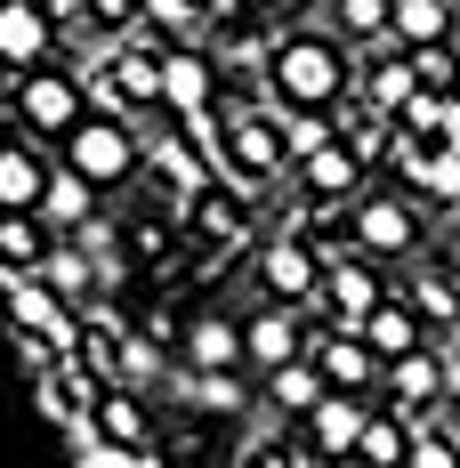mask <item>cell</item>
<instances>
[{
    "label": "cell",
    "mask_w": 460,
    "mask_h": 468,
    "mask_svg": "<svg viewBox=\"0 0 460 468\" xmlns=\"http://www.w3.org/2000/svg\"><path fill=\"white\" fill-rule=\"evenodd\" d=\"M178 396L202 404V412H242V404H251L242 372H178Z\"/></svg>",
    "instance_id": "29"
},
{
    "label": "cell",
    "mask_w": 460,
    "mask_h": 468,
    "mask_svg": "<svg viewBox=\"0 0 460 468\" xmlns=\"http://www.w3.org/2000/svg\"><path fill=\"white\" fill-rule=\"evenodd\" d=\"M404 299L428 315V331H436V324L453 331V324H460V282H453V275H420V282H404Z\"/></svg>",
    "instance_id": "30"
},
{
    "label": "cell",
    "mask_w": 460,
    "mask_h": 468,
    "mask_svg": "<svg viewBox=\"0 0 460 468\" xmlns=\"http://www.w3.org/2000/svg\"><path fill=\"white\" fill-rule=\"evenodd\" d=\"M57 162H73L81 178H97V186H130L145 170V138L122 122V113H90L73 138L57 145Z\"/></svg>",
    "instance_id": "4"
},
{
    "label": "cell",
    "mask_w": 460,
    "mask_h": 468,
    "mask_svg": "<svg viewBox=\"0 0 460 468\" xmlns=\"http://www.w3.org/2000/svg\"><path fill=\"white\" fill-rule=\"evenodd\" d=\"M356 461H412V420L396 404H371L364 436H356Z\"/></svg>",
    "instance_id": "27"
},
{
    "label": "cell",
    "mask_w": 460,
    "mask_h": 468,
    "mask_svg": "<svg viewBox=\"0 0 460 468\" xmlns=\"http://www.w3.org/2000/svg\"><path fill=\"white\" fill-rule=\"evenodd\" d=\"M138 259H170V234H162V227H138Z\"/></svg>",
    "instance_id": "36"
},
{
    "label": "cell",
    "mask_w": 460,
    "mask_h": 468,
    "mask_svg": "<svg viewBox=\"0 0 460 468\" xmlns=\"http://www.w3.org/2000/svg\"><path fill=\"white\" fill-rule=\"evenodd\" d=\"M364 170H371V162H364L348 138H339V130L291 162V178H299V194H307L316 210H331V202H356V194H364Z\"/></svg>",
    "instance_id": "8"
},
{
    "label": "cell",
    "mask_w": 460,
    "mask_h": 468,
    "mask_svg": "<svg viewBox=\"0 0 460 468\" xmlns=\"http://www.w3.org/2000/svg\"><path fill=\"white\" fill-rule=\"evenodd\" d=\"M299 154H291V130H283V105H234L227 113V154L210 162L227 186H242V194H267L291 170Z\"/></svg>",
    "instance_id": "2"
},
{
    "label": "cell",
    "mask_w": 460,
    "mask_h": 468,
    "mask_svg": "<svg viewBox=\"0 0 460 468\" xmlns=\"http://www.w3.org/2000/svg\"><path fill=\"white\" fill-rule=\"evenodd\" d=\"M396 282L380 275V259L371 250H339V259H323V315L316 324H331V331H364V315L388 299Z\"/></svg>",
    "instance_id": "5"
},
{
    "label": "cell",
    "mask_w": 460,
    "mask_h": 468,
    "mask_svg": "<svg viewBox=\"0 0 460 468\" xmlns=\"http://www.w3.org/2000/svg\"><path fill=\"white\" fill-rule=\"evenodd\" d=\"M364 420H371V404L356 396V388H323L316 412L299 420V436H307V452H316V461H356V436H364Z\"/></svg>",
    "instance_id": "11"
},
{
    "label": "cell",
    "mask_w": 460,
    "mask_h": 468,
    "mask_svg": "<svg viewBox=\"0 0 460 468\" xmlns=\"http://www.w3.org/2000/svg\"><path fill=\"white\" fill-rule=\"evenodd\" d=\"M267 90L275 105H316V113H339L356 97V65H348V41L331 33H283L267 48Z\"/></svg>",
    "instance_id": "1"
},
{
    "label": "cell",
    "mask_w": 460,
    "mask_h": 468,
    "mask_svg": "<svg viewBox=\"0 0 460 468\" xmlns=\"http://www.w3.org/2000/svg\"><path fill=\"white\" fill-rule=\"evenodd\" d=\"M178 218L202 234V242H242V234H251V218H242V186H227V178H210L202 194H186Z\"/></svg>",
    "instance_id": "18"
},
{
    "label": "cell",
    "mask_w": 460,
    "mask_h": 468,
    "mask_svg": "<svg viewBox=\"0 0 460 468\" xmlns=\"http://www.w3.org/2000/svg\"><path fill=\"white\" fill-rule=\"evenodd\" d=\"M364 339H371V356H380V364H396V356H420V347H428V315H420L404 291H388V299L364 315Z\"/></svg>",
    "instance_id": "17"
},
{
    "label": "cell",
    "mask_w": 460,
    "mask_h": 468,
    "mask_svg": "<svg viewBox=\"0 0 460 468\" xmlns=\"http://www.w3.org/2000/svg\"><path fill=\"white\" fill-rule=\"evenodd\" d=\"M41 194H48V154L0 138V210H41Z\"/></svg>",
    "instance_id": "22"
},
{
    "label": "cell",
    "mask_w": 460,
    "mask_h": 468,
    "mask_svg": "<svg viewBox=\"0 0 460 468\" xmlns=\"http://www.w3.org/2000/svg\"><path fill=\"white\" fill-rule=\"evenodd\" d=\"M356 468H412V461H356Z\"/></svg>",
    "instance_id": "39"
},
{
    "label": "cell",
    "mask_w": 460,
    "mask_h": 468,
    "mask_svg": "<svg viewBox=\"0 0 460 468\" xmlns=\"http://www.w3.org/2000/svg\"><path fill=\"white\" fill-rule=\"evenodd\" d=\"M186 372H251V339H242V315H194L178 331Z\"/></svg>",
    "instance_id": "12"
},
{
    "label": "cell",
    "mask_w": 460,
    "mask_h": 468,
    "mask_svg": "<svg viewBox=\"0 0 460 468\" xmlns=\"http://www.w3.org/2000/svg\"><path fill=\"white\" fill-rule=\"evenodd\" d=\"M57 41H65V25H57V8H48V0H0V65H8V73L48 65Z\"/></svg>",
    "instance_id": "10"
},
{
    "label": "cell",
    "mask_w": 460,
    "mask_h": 468,
    "mask_svg": "<svg viewBox=\"0 0 460 468\" xmlns=\"http://www.w3.org/2000/svg\"><path fill=\"white\" fill-rule=\"evenodd\" d=\"M8 113H16V130H33L41 145H65L90 122V90H81V73H65V65L48 57V65H25V73H16Z\"/></svg>",
    "instance_id": "3"
},
{
    "label": "cell",
    "mask_w": 460,
    "mask_h": 468,
    "mask_svg": "<svg viewBox=\"0 0 460 468\" xmlns=\"http://www.w3.org/2000/svg\"><path fill=\"white\" fill-rule=\"evenodd\" d=\"M90 420H97L105 444H145V396H138V388H97Z\"/></svg>",
    "instance_id": "26"
},
{
    "label": "cell",
    "mask_w": 460,
    "mask_h": 468,
    "mask_svg": "<svg viewBox=\"0 0 460 468\" xmlns=\"http://www.w3.org/2000/svg\"><path fill=\"white\" fill-rule=\"evenodd\" d=\"M307 356L323 364V379H331V388H356V396H371V388H380V372H388V364L371 356L364 331H331V324H316Z\"/></svg>",
    "instance_id": "14"
},
{
    "label": "cell",
    "mask_w": 460,
    "mask_h": 468,
    "mask_svg": "<svg viewBox=\"0 0 460 468\" xmlns=\"http://www.w3.org/2000/svg\"><path fill=\"white\" fill-rule=\"evenodd\" d=\"M48 242H57V227H48L41 210H0V267H41L48 259Z\"/></svg>",
    "instance_id": "25"
},
{
    "label": "cell",
    "mask_w": 460,
    "mask_h": 468,
    "mask_svg": "<svg viewBox=\"0 0 460 468\" xmlns=\"http://www.w3.org/2000/svg\"><path fill=\"white\" fill-rule=\"evenodd\" d=\"M356 97H364L380 122H396V113L420 97V65H412V48H371V65H364V81H356Z\"/></svg>",
    "instance_id": "16"
},
{
    "label": "cell",
    "mask_w": 460,
    "mask_h": 468,
    "mask_svg": "<svg viewBox=\"0 0 460 468\" xmlns=\"http://www.w3.org/2000/svg\"><path fill=\"white\" fill-rule=\"evenodd\" d=\"M138 468H170V461H162V452H154V444H138Z\"/></svg>",
    "instance_id": "37"
},
{
    "label": "cell",
    "mask_w": 460,
    "mask_h": 468,
    "mask_svg": "<svg viewBox=\"0 0 460 468\" xmlns=\"http://www.w3.org/2000/svg\"><path fill=\"white\" fill-rule=\"evenodd\" d=\"M194 8H202V16H227V8H234V0H194Z\"/></svg>",
    "instance_id": "38"
},
{
    "label": "cell",
    "mask_w": 460,
    "mask_h": 468,
    "mask_svg": "<svg viewBox=\"0 0 460 468\" xmlns=\"http://www.w3.org/2000/svg\"><path fill=\"white\" fill-rule=\"evenodd\" d=\"M259 291L283 299V307L323 315V250L307 234H267V242H259Z\"/></svg>",
    "instance_id": "6"
},
{
    "label": "cell",
    "mask_w": 460,
    "mask_h": 468,
    "mask_svg": "<svg viewBox=\"0 0 460 468\" xmlns=\"http://www.w3.org/2000/svg\"><path fill=\"white\" fill-rule=\"evenodd\" d=\"M73 468H138V444H105L97 436L90 452H73Z\"/></svg>",
    "instance_id": "34"
},
{
    "label": "cell",
    "mask_w": 460,
    "mask_h": 468,
    "mask_svg": "<svg viewBox=\"0 0 460 468\" xmlns=\"http://www.w3.org/2000/svg\"><path fill=\"white\" fill-rule=\"evenodd\" d=\"M420 210L404 202V194H356V250H371V259H412L420 250Z\"/></svg>",
    "instance_id": "9"
},
{
    "label": "cell",
    "mask_w": 460,
    "mask_h": 468,
    "mask_svg": "<svg viewBox=\"0 0 460 468\" xmlns=\"http://www.w3.org/2000/svg\"><path fill=\"white\" fill-rule=\"evenodd\" d=\"M105 65H113V81L130 90V105H162V48H145L138 33H113V41H105Z\"/></svg>",
    "instance_id": "21"
},
{
    "label": "cell",
    "mask_w": 460,
    "mask_h": 468,
    "mask_svg": "<svg viewBox=\"0 0 460 468\" xmlns=\"http://www.w3.org/2000/svg\"><path fill=\"white\" fill-rule=\"evenodd\" d=\"M453 420H460V364H453Z\"/></svg>",
    "instance_id": "40"
},
{
    "label": "cell",
    "mask_w": 460,
    "mask_h": 468,
    "mask_svg": "<svg viewBox=\"0 0 460 468\" xmlns=\"http://www.w3.org/2000/svg\"><path fill=\"white\" fill-rule=\"evenodd\" d=\"M259 379H267V404L291 412V420H307V412H316V396L331 388L316 356H291V364H275V372H259Z\"/></svg>",
    "instance_id": "24"
},
{
    "label": "cell",
    "mask_w": 460,
    "mask_h": 468,
    "mask_svg": "<svg viewBox=\"0 0 460 468\" xmlns=\"http://www.w3.org/2000/svg\"><path fill=\"white\" fill-rule=\"evenodd\" d=\"M138 25H162L170 41H202V25H210V16H202L194 0H138Z\"/></svg>",
    "instance_id": "31"
},
{
    "label": "cell",
    "mask_w": 460,
    "mask_h": 468,
    "mask_svg": "<svg viewBox=\"0 0 460 468\" xmlns=\"http://www.w3.org/2000/svg\"><path fill=\"white\" fill-rule=\"evenodd\" d=\"M453 218H460V210H453Z\"/></svg>",
    "instance_id": "42"
},
{
    "label": "cell",
    "mask_w": 460,
    "mask_h": 468,
    "mask_svg": "<svg viewBox=\"0 0 460 468\" xmlns=\"http://www.w3.org/2000/svg\"><path fill=\"white\" fill-rule=\"evenodd\" d=\"M331 25H339V41H356V48H396L388 0H331Z\"/></svg>",
    "instance_id": "28"
},
{
    "label": "cell",
    "mask_w": 460,
    "mask_h": 468,
    "mask_svg": "<svg viewBox=\"0 0 460 468\" xmlns=\"http://www.w3.org/2000/svg\"><path fill=\"white\" fill-rule=\"evenodd\" d=\"M412 468H460V444L444 436V420L412 428Z\"/></svg>",
    "instance_id": "32"
},
{
    "label": "cell",
    "mask_w": 460,
    "mask_h": 468,
    "mask_svg": "<svg viewBox=\"0 0 460 468\" xmlns=\"http://www.w3.org/2000/svg\"><path fill=\"white\" fill-rule=\"evenodd\" d=\"M380 396L404 412L412 428L444 420V404H453V364L436 356V347H420V356H396L388 372H380Z\"/></svg>",
    "instance_id": "7"
},
{
    "label": "cell",
    "mask_w": 460,
    "mask_h": 468,
    "mask_svg": "<svg viewBox=\"0 0 460 468\" xmlns=\"http://www.w3.org/2000/svg\"><path fill=\"white\" fill-rule=\"evenodd\" d=\"M388 33H396V48L460 41V8L453 0H388Z\"/></svg>",
    "instance_id": "20"
},
{
    "label": "cell",
    "mask_w": 460,
    "mask_h": 468,
    "mask_svg": "<svg viewBox=\"0 0 460 468\" xmlns=\"http://www.w3.org/2000/svg\"><path fill=\"white\" fill-rule=\"evenodd\" d=\"M453 97H460V65H453Z\"/></svg>",
    "instance_id": "41"
},
{
    "label": "cell",
    "mask_w": 460,
    "mask_h": 468,
    "mask_svg": "<svg viewBox=\"0 0 460 468\" xmlns=\"http://www.w3.org/2000/svg\"><path fill=\"white\" fill-rule=\"evenodd\" d=\"M453 8H460V0H453Z\"/></svg>",
    "instance_id": "43"
},
{
    "label": "cell",
    "mask_w": 460,
    "mask_h": 468,
    "mask_svg": "<svg viewBox=\"0 0 460 468\" xmlns=\"http://www.w3.org/2000/svg\"><path fill=\"white\" fill-rule=\"evenodd\" d=\"M97 194H105V186H97V178H81L73 162H48V194H41V218H48L57 234H81V227L97 218Z\"/></svg>",
    "instance_id": "19"
},
{
    "label": "cell",
    "mask_w": 460,
    "mask_h": 468,
    "mask_svg": "<svg viewBox=\"0 0 460 468\" xmlns=\"http://www.w3.org/2000/svg\"><path fill=\"white\" fill-rule=\"evenodd\" d=\"M162 105H170V113L219 105V65H210V48H202V41H170V48H162Z\"/></svg>",
    "instance_id": "13"
},
{
    "label": "cell",
    "mask_w": 460,
    "mask_h": 468,
    "mask_svg": "<svg viewBox=\"0 0 460 468\" xmlns=\"http://www.w3.org/2000/svg\"><path fill=\"white\" fill-rule=\"evenodd\" d=\"M242 339H251V372H275V364H291V356H307V307H259L251 324H242Z\"/></svg>",
    "instance_id": "15"
},
{
    "label": "cell",
    "mask_w": 460,
    "mask_h": 468,
    "mask_svg": "<svg viewBox=\"0 0 460 468\" xmlns=\"http://www.w3.org/2000/svg\"><path fill=\"white\" fill-rule=\"evenodd\" d=\"M251 468H307V436H299V444H291V436H283V444H259Z\"/></svg>",
    "instance_id": "35"
},
{
    "label": "cell",
    "mask_w": 460,
    "mask_h": 468,
    "mask_svg": "<svg viewBox=\"0 0 460 468\" xmlns=\"http://www.w3.org/2000/svg\"><path fill=\"white\" fill-rule=\"evenodd\" d=\"M97 33H138V0H90Z\"/></svg>",
    "instance_id": "33"
},
{
    "label": "cell",
    "mask_w": 460,
    "mask_h": 468,
    "mask_svg": "<svg viewBox=\"0 0 460 468\" xmlns=\"http://www.w3.org/2000/svg\"><path fill=\"white\" fill-rule=\"evenodd\" d=\"M41 275L73 299V307H90V299H105V282H97V259H90V242L81 234H57L48 242V259H41Z\"/></svg>",
    "instance_id": "23"
}]
</instances>
